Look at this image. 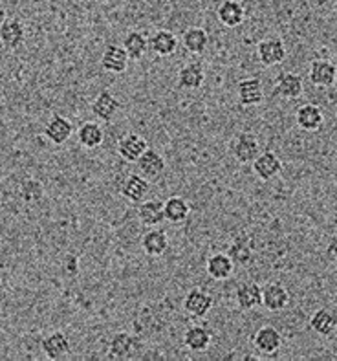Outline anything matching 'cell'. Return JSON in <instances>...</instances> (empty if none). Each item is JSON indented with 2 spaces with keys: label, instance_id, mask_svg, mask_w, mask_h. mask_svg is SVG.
I'll use <instances>...</instances> for the list:
<instances>
[{
  "label": "cell",
  "instance_id": "484cf974",
  "mask_svg": "<svg viewBox=\"0 0 337 361\" xmlns=\"http://www.w3.org/2000/svg\"><path fill=\"white\" fill-rule=\"evenodd\" d=\"M149 50L160 57H168L178 50V39L168 30H158L149 37Z\"/></svg>",
  "mask_w": 337,
  "mask_h": 361
},
{
  "label": "cell",
  "instance_id": "7402d4cb",
  "mask_svg": "<svg viewBox=\"0 0 337 361\" xmlns=\"http://www.w3.org/2000/svg\"><path fill=\"white\" fill-rule=\"evenodd\" d=\"M142 250L149 257H161L168 250V235L165 229L151 228L142 237Z\"/></svg>",
  "mask_w": 337,
  "mask_h": 361
},
{
  "label": "cell",
  "instance_id": "ba28073f",
  "mask_svg": "<svg viewBox=\"0 0 337 361\" xmlns=\"http://www.w3.org/2000/svg\"><path fill=\"white\" fill-rule=\"evenodd\" d=\"M290 302V292L284 284L268 283L262 286V307L269 312H281Z\"/></svg>",
  "mask_w": 337,
  "mask_h": 361
},
{
  "label": "cell",
  "instance_id": "4dcf8cb0",
  "mask_svg": "<svg viewBox=\"0 0 337 361\" xmlns=\"http://www.w3.org/2000/svg\"><path fill=\"white\" fill-rule=\"evenodd\" d=\"M123 48L128 59L140 61L149 51V39L142 32H128L123 39Z\"/></svg>",
  "mask_w": 337,
  "mask_h": 361
},
{
  "label": "cell",
  "instance_id": "f35d334b",
  "mask_svg": "<svg viewBox=\"0 0 337 361\" xmlns=\"http://www.w3.org/2000/svg\"><path fill=\"white\" fill-rule=\"evenodd\" d=\"M0 283H2V277H0Z\"/></svg>",
  "mask_w": 337,
  "mask_h": 361
},
{
  "label": "cell",
  "instance_id": "6da1fadb",
  "mask_svg": "<svg viewBox=\"0 0 337 361\" xmlns=\"http://www.w3.org/2000/svg\"><path fill=\"white\" fill-rule=\"evenodd\" d=\"M229 151H231L235 160L240 161V164L244 165L253 164V161L257 160V156L262 152L260 151L259 140H257L255 134H251V133H240L233 137Z\"/></svg>",
  "mask_w": 337,
  "mask_h": 361
},
{
  "label": "cell",
  "instance_id": "cb8c5ba5",
  "mask_svg": "<svg viewBox=\"0 0 337 361\" xmlns=\"http://www.w3.org/2000/svg\"><path fill=\"white\" fill-rule=\"evenodd\" d=\"M211 341H213V334L209 329L202 325L189 326L183 334V345L192 353H205L211 347Z\"/></svg>",
  "mask_w": 337,
  "mask_h": 361
},
{
  "label": "cell",
  "instance_id": "d6a6232c",
  "mask_svg": "<svg viewBox=\"0 0 337 361\" xmlns=\"http://www.w3.org/2000/svg\"><path fill=\"white\" fill-rule=\"evenodd\" d=\"M229 257H231L235 264L246 266L247 262L251 261V257H253V252H251V250L246 246V244H242L240 240H238V243H235L231 246V252H229Z\"/></svg>",
  "mask_w": 337,
  "mask_h": 361
},
{
  "label": "cell",
  "instance_id": "d6986e66",
  "mask_svg": "<svg viewBox=\"0 0 337 361\" xmlns=\"http://www.w3.org/2000/svg\"><path fill=\"white\" fill-rule=\"evenodd\" d=\"M235 301L240 310H253L262 305V288L257 283H242L235 290Z\"/></svg>",
  "mask_w": 337,
  "mask_h": 361
},
{
  "label": "cell",
  "instance_id": "7a4b0ae2",
  "mask_svg": "<svg viewBox=\"0 0 337 361\" xmlns=\"http://www.w3.org/2000/svg\"><path fill=\"white\" fill-rule=\"evenodd\" d=\"M286 44L278 37H268L257 44V57L264 66H277L286 59Z\"/></svg>",
  "mask_w": 337,
  "mask_h": 361
},
{
  "label": "cell",
  "instance_id": "ab89813d",
  "mask_svg": "<svg viewBox=\"0 0 337 361\" xmlns=\"http://www.w3.org/2000/svg\"><path fill=\"white\" fill-rule=\"evenodd\" d=\"M0 198H2V197H0Z\"/></svg>",
  "mask_w": 337,
  "mask_h": 361
},
{
  "label": "cell",
  "instance_id": "277c9868",
  "mask_svg": "<svg viewBox=\"0 0 337 361\" xmlns=\"http://www.w3.org/2000/svg\"><path fill=\"white\" fill-rule=\"evenodd\" d=\"M253 347L264 356H275L283 347V336L275 326H260L253 336Z\"/></svg>",
  "mask_w": 337,
  "mask_h": 361
},
{
  "label": "cell",
  "instance_id": "3957f363",
  "mask_svg": "<svg viewBox=\"0 0 337 361\" xmlns=\"http://www.w3.org/2000/svg\"><path fill=\"white\" fill-rule=\"evenodd\" d=\"M213 295L202 288L189 290L185 293V298H183V310L191 317H195V319H200V317L207 316L211 308H213Z\"/></svg>",
  "mask_w": 337,
  "mask_h": 361
},
{
  "label": "cell",
  "instance_id": "4316f807",
  "mask_svg": "<svg viewBox=\"0 0 337 361\" xmlns=\"http://www.w3.org/2000/svg\"><path fill=\"white\" fill-rule=\"evenodd\" d=\"M216 15H219L220 24H223L226 27H237L244 23L246 9H244V6L238 0H223Z\"/></svg>",
  "mask_w": 337,
  "mask_h": 361
},
{
  "label": "cell",
  "instance_id": "e575fe53",
  "mask_svg": "<svg viewBox=\"0 0 337 361\" xmlns=\"http://www.w3.org/2000/svg\"><path fill=\"white\" fill-rule=\"evenodd\" d=\"M326 257H329L330 262L337 264V235L330 238L329 246H326Z\"/></svg>",
  "mask_w": 337,
  "mask_h": 361
},
{
  "label": "cell",
  "instance_id": "44dd1931",
  "mask_svg": "<svg viewBox=\"0 0 337 361\" xmlns=\"http://www.w3.org/2000/svg\"><path fill=\"white\" fill-rule=\"evenodd\" d=\"M101 66L105 72L123 73L128 66V55L123 46L112 44L109 46L101 55Z\"/></svg>",
  "mask_w": 337,
  "mask_h": 361
},
{
  "label": "cell",
  "instance_id": "52a82bcc",
  "mask_svg": "<svg viewBox=\"0 0 337 361\" xmlns=\"http://www.w3.org/2000/svg\"><path fill=\"white\" fill-rule=\"evenodd\" d=\"M121 101L109 90H103L99 92V96L94 99L92 103V114L96 116L97 119L101 121H105V123H110L114 116L118 114L119 110H121Z\"/></svg>",
  "mask_w": 337,
  "mask_h": 361
},
{
  "label": "cell",
  "instance_id": "30bf717a",
  "mask_svg": "<svg viewBox=\"0 0 337 361\" xmlns=\"http://www.w3.org/2000/svg\"><path fill=\"white\" fill-rule=\"evenodd\" d=\"M41 347L44 356L48 357V360L54 361L63 360V357H66L72 353V345H70L68 336L64 334V332H61V330L51 332L50 336H46V338L42 339Z\"/></svg>",
  "mask_w": 337,
  "mask_h": 361
},
{
  "label": "cell",
  "instance_id": "f546056e",
  "mask_svg": "<svg viewBox=\"0 0 337 361\" xmlns=\"http://www.w3.org/2000/svg\"><path fill=\"white\" fill-rule=\"evenodd\" d=\"M78 137L79 143L85 149H97V147H101V143L105 142V133L96 121H87L79 127Z\"/></svg>",
  "mask_w": 337,
  "mask_h": 361
},
{
  "label": "cell",
  "instance_id": "9a60e30c",
  "mask_svg": "<svg viewBox=\"0 0 337 361\" xmlns=\"http://www.w3.org/2000/svg\"><path fill=\"white\" fill-rule=\"evenodd\" d=\"M109 350L110 356L116 357V360H128V357H134L137 354V350H140V341L133 334L118 332L114 338L110 339Z\"/></svg>",
  "mask_w": 337,
  "mask_h": 361
},
{
  "label": "cell",
  "instance_id": "9c48e42d",
  "mask_svg": "<svg viewBox=\"0 0 337 361\" xmlns=\"http://www.w3.org/2000/svg\"><path fill=\"white\" fill-rule=\"evenodd\" d=\"M237 94L242 106H257L264 101V87L259 78H246L238 81Z\"/></svg>",
  "mask_w": 337,
  "mask_h": 361
},
{
  "label": "cell",
  "instance_id": "8d00e7d4",
  "mask_svg": "<svg viewBox=\"0 0 337 361\" xmlns=\"http://www.w3.org/2000/svg\"><path fill=\"white\" fill-rule=\"evenodd\" d=\"M8 20V11H6V8L2 4H0V26Z\"/></svg>",
  "mask_w": 337,
  "mask_h": 361
},
{
  "label": "cell",
  "instance_id": "f1b7e54d",
  "mask_svg": "<svg viewBox=\"0 0 337 361\" xmlns=\"http://www.w3.org/2000/svg\"><path fill=\"white\" fill-rule=\"evenodd\" d=\"M165 220L171 224H183L191 213V204L182 197H171L164 202Z\"/></svg>",
  "mask_w": 337,
  "mask_h": 361
},
{
  "label": "cell",
  "instance_id": "e0dca14e",
  "mask_svg": "<svg viewBox=\"0 0 337 361\" xmlns=\"http://www.w3.org/2000/svg\"><path fill=\"white\" fill-rule=\"evenodd\" d=\"M205 270H207L209 277H213L214 281H226L235 271V262L229 257V253H213L207 259V262H205Z\"/></svg>",
  "mask_w": 337,
  "mask_h": 361
},
{
  "label": "cell",
  "instance_id": "8992f818",
  "mask_svg": "<svg viewBox=\"0 0 337 361\" xmlns=\"http://www.w3.org/2000/svg\"><path fill=\"white\" fill-rule=\"evenodd\" d=\"M251 167H253V173H255L257 178L262 180V182H269L277 174H281V171H283V161H281V158L275 152L266 151L257 156V160L251 164Z\"/></svg>",
  "mask_w": 337,
  "mask_h": 361
},
{
  "label": "cell",
  "instance_id": "836d02e7",
  "mask_svg": "<svg viewBox=\"0 0 337 361\" xmlns=\"http://www.w3.org/2000/svg\"><path fill=\"white\" fill-rule=\"evenodd\" d=\"M35 191H42L41 183L37 182V180H35V183H33V189H27L26 183H23V188H20V197H23L26 202L39 200V198H41L42 195H35Z\"/></svg>",
  "mask_w": 337,
  "mask_h": 361
},
{
  "label": "cell",
  "instance_id": "603a6c76",
  "mask_svg": "<svg viewBox=\"0 0 337 361\" xmlns=\"http://www.w3.org/2000/svg\"><path fill=\"white\" fill-rule=\"evenodd\" d=\"M310 329L319 336L333 334L337 329V312L329 307L317 308L310 317Z\"/></svg>",
  "mask_w": 337,
  "mask_h": 361
},
{
  "label": "cell",
  "instance_id": "ac0fdd59",
  "mask_svg": "<svg viewBox=\"0 0 337 361\" xmlns=\"http://www.w3.org/2000/svg\"><path fill=\"white\" fill-rule=\"evenodd\" d=\"M205 81V70L200 63H189L178 72V88L200 90Z\"/></svg>",
  "mask_w": 337,
  "mask_h": 361
},
{
  "label": "cell",
  "instance_id": "4fadbf2b",
  "mask_svg": "<svg viewBox=\"0 0 337 361\" xmlns=\"http://www.w3.org/2000/svg\"><path fill=\"white\" fill-rule=\"evenodd\" d=\"M295 121L306 133H315V130H319L323 127L324 114L321 106L314 105V103H305V105L297 109Z\"/></svg>",
  "mask_w": 337,
  "mask_h": 361
},
{
  "label": "cell",
  "instance_id": "5b68a950",
  "mask_svg": "<svg viewBox=\"0 0 337 361\" xmlns=\"http://www.w3.org/2000/svg\"><path fill=\"white\" fill-rule=\"evenodd\" d=\"M310 82L314 87L319 88H330L336 85L337 81V66L332 61L326 59H315L310 64Z\"/></svg>",
  "mask_w": 337,
  "mask_h": 361
},
{
  "label": "cell",
  "instance_id": "5bb4252c",
  "mask_svg": "<svg viewBox=\"0 0 337 361\" xmlns=\"http://www.w3.org/2000/svg\"><path fill=\"white\" fill-rule=\"evenodd\" d=\"M73 134V125L68 118L55 114L51 119L46 123L44 127V136L50 140L54 145H63L72 137Z\"/></svg>",
  "mask_w": 337,
  "mask_h": 361
},
{
  "label": "cell",
  "instance_id": "74e56055",
  "mask_svg": "<svg viewBox=\"0 0 337 361\" xmlns=\"http://www.w3.org/2000/svg\"><path fill=\"white\" fill-rule=\"evenodd\" d=\"M333 11H336V15H337V0H336V6H333Z\"/></svg>",
  "mask_w": 337,
  "mask_h": 361
},
{
  "label": "cell",
  "instance_id": "d4e9b609",
  "mask_svg": "<svg viewBox=\"0 0 337 361\" xmlns=\"http://www.w3.org/2000/svg\"><path fill=\"white\" fill-rule=\"evenodd\" d=\"M24 39H26V32L18 18H8L0 26V42L9 50H17L18 46H23Z\"/></svg>",
  "mask_w": 337,
  "mask_h": 361
},
{
  "label": "cell",
  "instance_id": "1f68e13d",
  "mask_svg": "<svg viewBox=\"0 0 337 361\" xmlns=\"http://www.w3.org/2000/svg\"><path fill=\"white\" fill-rule=\"evenodd\" d=\"M209 44V35L205 32L204 27H189L183 33V46L185 50L192 55H200L207 50Z\"/></svg>",
  "mask_w": 337,
  "mask_h": 361
},
{
  "label": "cell",
  "instance_id": "d590c367",
  "mask_svg": "<svg viewBox=\"0 0 337 361\" xmlns=\"http://www.w3.org/2000/svg\"><path fill=\"white\" fill-rule=\"evenodd\" d=\"M78 262H79L78 257L68 255V257H66V261H64V268H66V271H68V274H78V271H79Z\"/></svg>",
  "mask_w": 337,
  "mask_h": 361
},
{
  "label": "cell",
  "instance_id": "7c38bea8",
  "mask_svg": "<svg viewBox=\"0 0 337 361\" xmlns=\"http://www.w3.org/2000/svg\"><path fill=\"white\" fill-rule=\"evenodd\" d=\"M136 164L137 167H140L142 176H145L149 182H151V180L160 178L161 174H164V171L167 169V161H165V158L160 154V152L154 151V149H147Z\"/></svg>",
  "mask_w": 337,
  "mask_h": 361
},
{
  "label": "cell",
  "instance_id": "8fae6325",
  "mask_svg": "<svg viewBox=\"0 0 337 361\" xmlns=\"http://www.w3.org/2000/svg\"><path fill=\"white\" fill-rule=\"evenodd\" d=\"M147 149H149V145H147L145 140L134 133L125 134V136L119 137L118 142V154L128 164H136Z\"/></svg>",
  "mask_w": 337,
  "mask_h": 361
},
{
  "label": "cell",
  "instance_id": "83f0119b",
  "mask_svg": "<svg viewBox=\"0 0 337 361\" xmlns=\"http://www.w3.org/2000/svg\"><path fill=\"white\" fill-rule=\"evenodd\" d=\"M137 216L142 220V224L147 228H156L165 220L164 202L161 200H143L137 207Z\"/></svg>",
  "mask_w": 337,
  "mask_h": 361
},
{
  "label": "cell",
  "instance_id": "ffe728a7",
  "mask_svg": "<svg viewBox=\"0 0 337 361\" xmlns=\"http://www.w3.org/2000/svg\"><path fill=\"white\" fill-rule=\"evenodd\" d=\"M149 191H151V182L145 176H140V174H130L123 182V188H121V195L128 202H134V204H142L147 195H149Z\"/></svg>",
  "mask_w": 337,
  "mask_h": 361
},
{
  "label": "cell",
  "instance_id": "2e32d148",
  "mask_svg": "<svg viewBox=\"0 0 337 361\" xmlns=\"http://www.w3.org/2000/svg\"><path fill=\"white\" fill-rule=\"evenodd\" d=\"M305 90V82L299 73L283 72L275 81V94L284 99H297Z\"/></svg>",
  "mask_w": 337,
  "mask_h": 361
}]
</instances>
